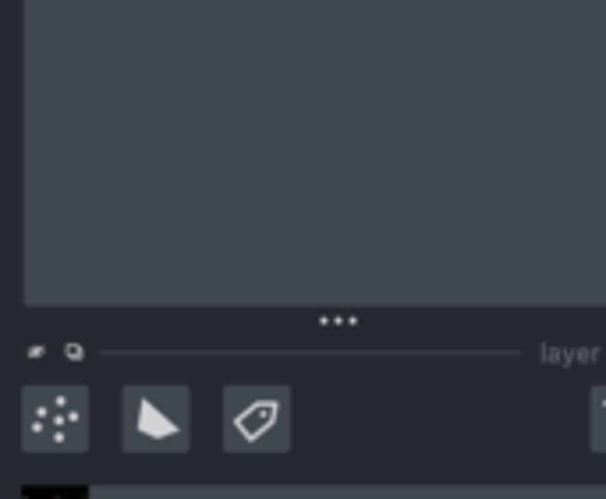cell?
Instances as JSON below:
<instances>
[{
    "label": "cell",
    "mask_w": 606,
    "mask_h": 499,
    "mask_svg": "<svg viewBox=\"0 0 606 499\" xmlns=\"http://www.w3.org/2000/svg\"><path fill=\"white\" fill-rule=\"evenodd\" d=\"M277 418H280L277 397H256L252 404H245V407L234 414V432L241 435L245 443H252V439H259L266 428H274Z\"/></svg>",
    "instance_id": "cell-1"
},
{
    "label": "cell",
    "mask_w": 606,
    "mask_h": 499,
    "mask_svg": "<svg viewBox=\"0 0 606 499\" xmlns=\"http://www.w3.org/2000/svg\"><path fill=\"white\" fill-rule=\"evenodd\" d=\"M138 428H142V435H149V439H167V435L174 432L171 418H167L163 411H156L149 400H142V407H138Z\"/></svg>",
    "instance_id": "cell-2"
}]
</instances>
